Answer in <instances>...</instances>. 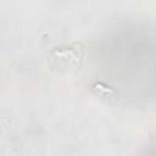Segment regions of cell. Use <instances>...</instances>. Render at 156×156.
Returning <instances> with one entry per match:
<instances>
[{"label":"cell","instance_id":"cell-1","mask_svg":"<svg viewBox=\"0 0 156 156\" xmlns=\"http://www.w3.org/2000/svg\"><path fill=\"white\" fill-rule=\"evenodd\" d=\"M88 72L93 87L108 100L141 105L156 98V30L123 24L99 38L90 49Z\"/></svg>","mask_w":156,"mask_h":156},{"label":"cell","instance_id":"cell-2","mask_svg":"<svg viewBox=\"0 0 156 156\" xmlns=\"http://www.w3.org/2000/svg\"><path fill=\"white\" fill-rule=\"evenodd\" d=\"M140 156H156V140L150 143L140 154Z\"/></svg>","mask_w":156,"mask_h":156}]
</instances>
